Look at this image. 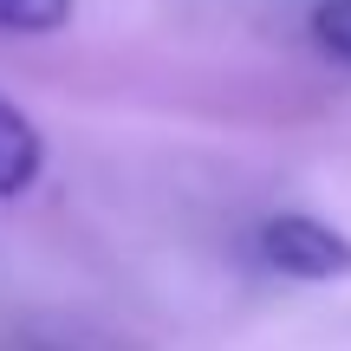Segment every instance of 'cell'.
Wrapping results in <instances>:
<instances>
[{
  "instance_id": "cell-1",
  "label": "cell",
  "mask_w": 351,
  "mask_h": 351,
  "mask_svg": "<svg viewBox=\"0 0 351 351\" xmlns=\"http://www.w3.org/2000/svg\"><path fill=\"white\" fill-rule=\"evenodd\" d=\"M254 247L287 280H313V287L351 280V234H339V228L319 221V215H267Z\"/></svg>"
},
{
  "instance_id": "cell-2",
  "label": "cell",
  "mask_w": 351,
  "mask_h": 351,
  "mask_svg": "<svg viewBox=\"0 0 351 351\" xmlns=\"http://www.w3.org/2000/svg\"><path fill=\"white\" fill-rule=\"evenodd\" d=\"M39 169H46V137L33 130V117L13 98H0V202L33 189Z\"/></svg>"
},
{
  "instance_id": "cell-3",
  "label": "cell",
  "mask_w": 351,
  "mask_h": 351,
  "mask_svg": "<svg viewBox=\"0 0 351 351\" xmlns=\"http://www.w3.org/2000/svg\"><path fill=\"white\" fill-rule=\"evenodd\" d=\"M65 20H72V0H0L7 33H59Z\"/></svg>"
},
{
  "instance_id": "cell-4",
  "label": "cell",
  "mask_w": 351,
  "mask_h": 351,
  "mask_svg": "<svg viewBox=\"0 0 351 351\" xmlns=\"http://www.w3.org/2000/svg\"><path fill=\"white\" fill-rule=\"evenodd\" d=\"M313 39H319V52L351 65V0H319L313 7Z\"/></svg>"
}]
</instances>
